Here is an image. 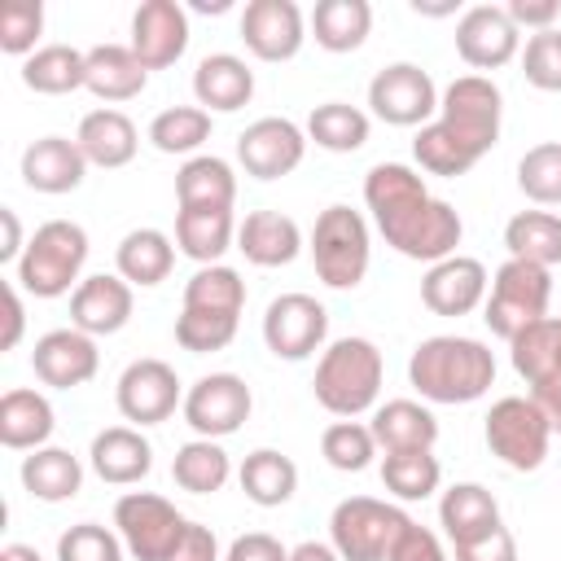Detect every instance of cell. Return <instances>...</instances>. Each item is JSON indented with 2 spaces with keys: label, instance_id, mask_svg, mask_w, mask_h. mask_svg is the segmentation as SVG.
Wrapping results in <instances>:
<instances>
[{
  "label": "cell",
  "instance_id": "48",
  "mask_svg": "<svg viewBox=\"0 0 561 561\" xmlns=\"http://www.w3.org/2000/svg\"><path fill=\"white\" fill-rule=\"evenodd\" d=\"M44 35V4L39 0H4L0 4V53L31 57Z\"/></svg>",
  "mask_w": 561,
  "mask_h": 561
},
{
  "label": "cell",
  "instance_id": "35",
  "mask_svg": "<svg viewBox=\"0 0 561 561\" xmlns=\"http://www.w3.org/2000/svg\"><path fill=\"white\" fill-rule=\"evenodd\" d=\"M368 31H373L368 0H316L311 9V35L324 53H355L364 48Z\"/></svg>",
  "mask_w": 561,
  "mask_h": 561
},
{
  "label": "cell",
  "instance_id": "44",
  "mask_svg": "<svg viewBox=\"0 0 561 561\" xmlns=\"http://www.w3.org/2000/svg\"><path fill=\"white\" fill-rule=\"evenodd\" d=\"M210 140V114L202 105H167L149 123V145L158 153H193Z\"/></svg>",
  "mask_w": 561,
  "mask_h": 561
},
{
  "label": "cell",
  "instance_id": "41",
  "mask_svg": "<svg viewBox=\"0 0 561 561\" xmlns=\"http://www.w3.org/2000/svg\"><path fill=\"white\" fill-rule=\"evenodd\" d=\"M508 359H513V373L526 386H539V381L557 377V364H561V329H557V316L526 324L508 342Z\"/></svg>",
  "mask_w": 561,
  "mask_h": 561
},
{
  "label": "cell",
  "instance_id": "33",
  "mask_svg": "<svg viewBox=\"0 0 561 561\" xmlns=\"http://www.w3.org/2000/svg\"><path fill=\"white\" fill-rule=\"evenodd\" d=\"M22 486L44 500V504H61V500H75L79 486H83V465L75 451L66 447H35L31 456H22V469H18Z\"/></svg>",
  "mask_w": 561,
  "mask_h": 561
},
{
  "label": "cell",
  "instance_id": "46",
  "mask_svg": "<svg viewBox=\"0 0 561 561\" xmlns=\"http://www.w3.org/2000/svg\"><path fill=\"white\" fill-rule=\"evenodd\" d=\"M377 451H381V447H377L373 430L359 425V421H333V425L320 434V456H324L333 469H342V473H364Z\"/></svg>",
  "mask_w": 561,
  "mask_h": 561
},
{
  "label": "cell",
  "instance_id": "19",
  "mask_svg": "<svg viewBox=\"0 0 561 561\" xmlns=\"http://www.w3.org/2000/svg\"><path fill=\"white\" fill-rule=\"evenodd\" d=\"M31 368L44 386L53 390H75L83 381L96 377L101 368V351H96V337H88L83 329H48L44 337H35V351H31Z\"/></svg>",
  "mask_w": 561,
  "mask_h": 561
},
{
  "label": "cell",
  "instance_id": "61",
  "mask_svg": "<svg viewBox=\"0 0 561 561\" xmlns=\"http://www.w3.org/2000/svg\"><path fill=\"white\" fill-rule=\"evenodd\" d=\"M193 9H197V13H224V9H228V0H215V4H210V0H197Z\"/></svg>",
  "mask_w": 561,
  "mask_h": 561
},
{
  "label": "cell",
  "instance_id": "36",
  "mask_svg": "<svg viewBox=\"0 0 561 561\" xmlns=\"http://www.w3.org/2000/svg\"><path fill=\"white\" fill-rule=\"evenodd\" d=\"M22 83L39 96H66L88 83V53L70 44H44L22 61Z\"/></svg>",
  "mask_w": 561,
  "mask_h": 561
},
{
  "label": "cell",
  "instance_id": "51",
  "mask_svg": "<svg viewBox=\"0 0 561 561\" xmlns=\"http://www.w3.org/2000/svg\"><path fill=\"white\" fill-rule=\"evenodd\" d=\"M451 561H517V539L500 522L495 530H486V535H478L469 543H456L451 548Z\"/></svg>",
  "mask_w": 561,
  "mask_h": 561
},
{
  "label": "cell",
  "instance_id": "32",
  "mask_svg": "<svg viewBox=\"0 0 561 561\" xmlns=\"http://www.w3.org/2000/svg\"><path fill=\"white\" fill-rule=\"evenodd\" d=\"M114 267H118V276L136 289H153V285H162L167 276H171V267H175V245H171V237L162 232V228H131L123 241H118V250H114Z\"/></svg>",
  "mask_w": 561,
  "mask_h": 561
},
{
  "label": "cell",
  "instance_id": "45",
  "mask_svg": "<svg viewBox=\"0 0 561 561\" xmlns=\"http://www.w3.org/2000/svg\"><path fill=\"white\" fill-rule=\"evenodd\" d=\"M517 188L535 206H561V140L530 145L517 162Z\"/></svg>",
  "mask_w": 561,
  "mask_h": 561
},
{
  "label": "cell",
  "instance_id": "18",
  "mask_svg": "<svg viewBox=\"0 0 561 561\" xmlns=\"http://www.w3.org/2000/svg\"><path fill=\"white\" fill-rule=\"evenodd\" d=\"M241 39L259 61H294L307 39V18L294 0H250L241 9Z\"/></svg>",
  "mask_w": 561,
  "mask_h": 561
},
{
  "label": "cell",
  "instance_id": "10",
  "mask_svg": "<svg viewBox=\"0 0 561 561\" xmlns=\"http://www.w3.org/2000/svg\"><path fill=\"white\" fill-rule=\"evenodd\" d=\"M114 530L136 561H171L188 530V517L153 491H127L114 504Z\"/></svg>",
  "mask_w": 561,
  "mask_h": 561
},
{
  "label": "cell",
  "instance_id": "55",
  "mask_svg": "<svg viewBox=\"0 0 561 561\" xmlns=\"http://www.w3.org/2000/svg\"><path fill=\"white\" fill-rule=\"evenodd\" d=\"M171 561H224L215 530L202 526V522H188V530H184V539H180V548H175Z\"/></svg>",
  "mask_w": 561,
  "mask_h": 561
},
{
  "label": "cell",
  "instance_id": "14",
  "mask_svg": "<svg viewBox=\"0 0 561 561\" xmlns=\"http://www.w3.org/2000/svg\"><path fill=\"white\" fill-rule=\"evenodd\" d=\"M329 337V311L311 294H280L263 311V342L276 359H307L324 346Z\"/></svg>",
  "mask_w": 561,
  "mask_h": 561
},
{
  "label": "cell",
  "instance_id": "16",
  "mask_svg": "<svg viewBox=\"0 0 561 561\" xmlns=\"http://www.w3.org/2000/svg\"><path fill=\"white\" fill-rule=\"evenodd\" d=\"M456 53L473 70H500L522 57V31L504 13V4H473L456 22Z\"/></svg>",
  "mask_w": 561,
  "mask_h": 561
},
{
  "label": "cell",
  "instance_id": "38",
  "mask_svg": "<svg viewBox=\"0 0 561 561\" xmlns=\"http://www.w3.org/2000/svg\"><path fill=\"white\" fill-rule=\"evenodd\" d=\"M171 478H175V486L188 491V495H215V491L228 486L232 460H228V451L219 447V438H188V443L175 451V460H171Z\"/></svg>",
  "mask_w": 561,
  "mask_h": 561
},
{
  "label": "cell",
  "instance_id": "60",
  "mask_svg": "<svg viewBox=\"0 0 561 561\" xmlns=\"http://www.w3.org/2000/svg\"><path fill=\"white\" fill-rule=\"evenodd\" d=\"M0 561H44L31 543H4V552H0Z\"/></svg>",
  "mask_w": 561,
  "mask_h": 561
},
{
  "label": "cell",
  "instance_id": "49",
  "mask_svg": "<svg viewBox=\"0 0 561 561\" xmlns=\"http://www.w3.org/2000/svg\"><path fill=\"white\" fill-rule=\"evenodd\" d=\"M123 539L118 530L101 526V522H79L70 530H61L57 539V561H123Z\"/></svg>",
  "mask_w": 561,
  "mask_h": 561
},
{
  "label": "cell",
  "instance_id": "52",
  "mask_svg": "<svg viewBox=\"0 0 561 561\" xmlns=\"http://www.w3.org/2000/svg\"><path fill=\"white\" fill-rule=\"evenodd\" d=\"M224 561H289V548H285L276 535L250 530V535H237V539L228 543Z\"/></svg>",
  "mask_w": 561,
  "mask_h": 561
},
{
  "label": "cell",
  "instance_id": "15",
  "mask_svg": "<svg viewBox=\"0 0 561 561\" xmlns=\"http://www.w3.org/2000/svg\"><path fill=\"white\" fill-rule=\"evenodd\" d=\"M302 153H307V131L294 118H280V114L254 118L237 136V162L254 180H285L289 171H298Z\"/></svg>",
  "mask_w": 561,
  "mask_h": 561
},
{
  "label": "cell",
  "instance_id": "21",
  "mask_svg": "<svg viewBox=\"0 0 561 561\" xmlns=\"http://www.w3.org/2000/svg\"><path fill=\"white\" fill-rule=\"evenodd\" d=\"M131 307H136L131 285L118 272L114 276L96 272V276H83L79 289L70 294V324L83 329L88 337H110V333L127 329Z\"/></svg>",
  "mask_w": 561,
  "mask_h": 561
},
{
  "label": "cell",
  "instance_id": "28",
  "mask_svg": "<svg viewBox=\"0 0 561 561\" xmlns=\"http://www.w3.org/2000/svg\"><path fill=\"white\" fill-rule=\"evenodd\" d=\"M53 403L31 390V386H13L0 394V443L9 451H35V447H48L53 438Z\"/></svg>",
  "mask_w": 561,
  "mask_h": 561
},
{
  "label": "cell",
  "instance_id": "1",
  "mask_svg": "<svg viewBox=\"0 0 561 561\" xmlns=\"http://www.w3.org/2000/svg\"><path fill=\"white\" fill-rule=\"evenodd\" d=\"M364 206L377 224V232L386 237V245H394L403 259L416 263H443L456 254L465 224L460 210L443 197H434L425 188V175L412 171L408 162H377L364 175Z\"/></svg>",
  "mask_w": 561,
  "mask_h": 561
},
{
  "label": "cell",
  "instance_id": "17",
  "mask_svg": "<svg viewBox=\"0 0 561 561\" xmlns=\"http://www.w3.org/2000/svg\"><path fill=\"white\" fill-rule=\"evenodd\" d=\"M188 9L180 0H145L131 13V39L127 48L140 57L145 70H167L188 48Z\"/></svg>",
  "mask_w": 561,
  "mask_h": 561
},
{
  "label": "cell",
  "instance_id": "58",
  "mask_svg": "<svg viewBox=\"0 0 561 561\" xmlns=\"http://www.w3.org/2000/svg\"><path fill=\"white\" fill-rule=\"evenodd\" d=\"M0 228H4V245H0V263H13L22 259L26 241H22V224H18V210L13 206H0Z\"/></svg>",
  "mask_w": 561,
  "mask_h": 561
},
{
  "label": "cell",
  "instance_id": "7",
  "mask_svg": "<svg viewBox=\"0 0 561 561\" xmlns=\"http://www.w3.org/2000/svg\"><path fill=\"white\" fill-rule=\"evenodd\" d=\"M412 517L399 504L373 495H346L329 513V543L342 561H390L394 543L408 535Z\"/></svg>",
  "mask_w": 561,
  "mask_h": 561
},
{
  "label": "cell",
  "instance_id": "56",
  "mask_svg": "<svg viewBox=\"0 0 561 561\" xmlns=\"http://www.w3.org/2000/svg\"><path fill=\"white\" fill-rule=\"evenodd\" d=\"M22 329H26L22 289H18V280H4V337H0V351H13L22 342Z\"/></svg>",
  "mask_w": 561,
  "mask_h": 561
},
{
  "label": "cell",
  "instance_id": "2",
  "mask_svg": "<svg viewBox=\"0 0 561 561\" xmlns=\"http://www.w3.org/2000/svg\"><path fill=\"white\" fill-rule=\"evenodd\" d=\"M408 381L430 403H473L495 386V355L478 337L434 333L412 351Z\"/></svg>",
  "mask_w": 561,
  "mask_h": 561
},
{
  "label": "cell",
  "instance_id": "23",
  "mask_svg": "<svg viewBox=\"0 0 561 561\" xmlns=\"http://www.w3.org/2000/svg\"><path fill=\"white\" fill-rule=\"evenodd\" d=\"M88 465L110 486H136L153 469V447L136 425H110V430H101L92 438Z\"/></svg>",
  "mask_w": 561,
  "mask_h": 561
},
{
  "label": "cell",
  "instance_id": "4",
  "mask_svg": "<svg viewBox=\"0 0 561 561\" xmlns=\"http://www.w3.org/2000/svg\"><path fill=\"white\" fill-rule=\"evenodd\" d=\"M83 263H88V232L75 219H48L31 232L13 280L18 289L35 294V298H61L75 294L83 280Z\"/></svg>",
  "mask_w": 561,
  "mask_h": 561
},
{
  "label": "cell",
  "instance_id": "53",
  "mask_svg": "<svg viewBox=\"0 0 561 561\" xmlns=\"http://www.w3.org/2000/svg\"><path fill=\"white\" fill-rule=\"evenodd\" d=\"M390 561H451V552L443 548V539L434 535V530H425V526H408V535L394 543V552H390Z\"/></svg>",
  "mask_w": 561,
  "mask_h": 561
},
{
  "label": "cell",
  "instance_id": "27",
  "mask_svg": "<svg viewBox=\"0 0 561 561\" xmlns=\"http://www.w3.org/2000/svg\"><path fill=\"white\" fill-rule=\"evenodd\" d=\"M368 430L381 451H434L438 443V416L416 399H386L373 408Z\"/></svg>",
  "mask_w": 561,
  "mask_h": 561
},
{
  "label": "cell",
  "instance_id": "39",
  "mask_svg": "<svg viewBox=\"0 0 561 561\" xmlns=\"http://www.w3.org/2000/svg\"><path fill=\"white\" fill-rule=\"evenodd\" d=\"M504 245H508V259L557 267L561 263V215H552V210H517L504 224Z\"/></svg>",
  "mask_w": 561,
  "mask_h": 561
},
{
  "label": "cell",
  "instance_id": "42",
  "mask_svg": "<svg viewBox=\"0 0 561 561\" xmlns=\"http://www.w3.org/2000/svg\"><path fill=\"white\" fill-rule=\"evenodd\" d=\"M184 307L188 311H215V316H241L245 307V280L228 263L197 267L184 285Z\"/></svg>",
  "mask_w": 561,
  "mask_h": 561
},
{
  "label": "cell",
  "instance_id": "20",
  "mask_svg": "<svg viewBox=\"0 0 561 561\" xmlns=\"http://www.w3.org/2000/svg\"><path fill=\"white\" fill-rule=\"evenodd\" d=\"M486 289H491V276L482 259H469V254L430 263V272L421 276V302L434 316H469L486 302Z\"/></svg>",
  "mask_w": 561,
  "mask_h": 561
},
{
  "label": "cell",
  "instance_id": "54",
  "mask_svg": "<svg viewBox=\"0 0 561 561\" xmlns=\"http://www.w3.org/2000/svg\"><path fill=\"white\" fill-rule=\"evenodd\" d=\"M504 13L513 18V26L522 31H552L557 26V18H561V0H508L504 4Z\"/></svg>",
  "mask_w": 561,
  "mask_h": 561
},
{
  "label": "cell",
  "instance_id": "50",
  "mask_svg": "<svg viewBox=\"0 0 561 561\" xmlns=\"http://www.w3.org/2000/svg\"><path fill=\"white\" fill-rule=\"evenodd\" d=\"M522 75L539 92H561V31H539L522 48Z\"/></svg>",
  "mask_w": 561,
  "mask_h": 561
},
{
  "label": "cell",
  "instance_id": "62",
  "mask_svg": "<svg viewBox=\"0 0 561 561\" xmlns=\"http://www.w3.org/2000/svg\"><path fill=\"white\" fill-rule=\"evenodd\" d=\"M557 329H561V316H557ZM557 377H561V364H557Z\"/></svg>",
  "mask_w": 561,
  "mask_h": 561
},
{
  "label": "cell",
  "instance_id": "29",
  "mask_svg": "<svg viewBox=\"0 0 561 561\" xmlns=\"http://www.w3.org/2000/svg\"><path fill=\"white\" fill-rule=\"evenodd\" d=\"M232 241H237L232 210H224V206H180L175 210V245L193 263H202V267L219 263L232 250Z\"/></svg>",
  "mask_w": 561,
  "mask_h": 561
},
{
  "label": "cell",
  "instance_id": "30",
  "mask_svg": "<svg viewBox=\"0 0 561 561\" xmlns=\"http://www.w3.org/2000/svg\"><path fill=\"white\" fill-rule=\"evenodd\" d=\"M438 526H443L451 548L469 543V539L500 526V504L482 482H451L438 500Z\"/></svg>",
  "mask_w": 561,
  "mask_h": 561
},
{
  "label": "cell",
  "instance_id": "5",
  "mask_svg": "<svg viewBox=\"0 0 561 561\" xmlns=\"http://www.w3.org/2000/svg\"><path fill=\"white\" fill-rule=\"evenodd\" d=\"M500 114H504L500 88L486 75H460V79H451L443 88L434 127L447 140H456L465 149V158L478 167L500 140Z\"/></svg>",
  "mask_w": 561,
  "mask_h": 561
},
{
  "label": "cell",
  "instance_id": "6",
  "mask_svg": "<svg viewBox=\"0 0 561 561\" xmlns=\"http://www.w3.org/2000/svg\"><path fill=\"white\" fill-rule=\"evenodd\" d=\"M311 263H316V276L329 285V289H355L364 276H368V263H373V237H368V219L342 202L324 206L316 215V228H311Z\"/></svg>",
  "mask_w": 561,
  "mask_h": 561
},
{
  "label": "cell",
  "instance_id": "25",
  "mask_svg": "<svg viewBox=\"0 0 561 561\" xmlns=\"http://www.w3.org/2000/svg\"><path fill=\"white\" fill-rule=\"evenodd\" d=\"M75 140H79L88 167H105V171L127 167V162L136 158V149H140L136 123H131L123 110H114V105H101V110L83 114Z\"/></svg>",
  "mask_w": 561,
  "mask_h": 561
},
{
  "label": "cell",
  "instance_id": "8",
  "mask_svg": "<svg viewBox=\"0 0 561 561\" xmlns=\"http://www.w3.org/2000/svg\"><path fill=\"white\" fill-rule=\"evenodd\" d=\"M548 302H552V267H539L526 259H504L491 276L482 320L495 337L513 342L526 324L548 320Z\"/></svg>",
  "mask_w": 561,
  "mask_h": 561
},
{
  "label": "cell",
  "instance_id": "37",
  "mask_svg": "<svg viewBox=\"0 0 561 561\" xmlns=\"http://www.w3.org/2000/svg\"><path fill=\"white\" fill-rule=\"evenodd\" d=\"M175 202L180 206H224L232 210L237 202V175L232 162L215 153H197L175 171Z\"/></svg>",
  "mask_w": 561,
  "mask_h": 561
},
{
  "label": "cell",
  "instance_id": "12",
  "mask_svg": "<svg viewBox=\"0 0 561 561\" xmlns=\"http://www.w3.org/2000/svg\"><path fill=\"white\" fill-rule=\"evenodd\" d=\"M114 403H118L123 421H131L136 430L162 425L175 416V408H184V386L167 359H131L118 373Z\"/></svg>",
  "mask_w": 561,
  "mask_h": 561
},
{
  "label": "cell",
  "instance_id": "3",
  "mask_svg": "<svg viewBox=\"0 0 561 561\" xmlns=\"http://www.w3.org/2000/svg\"><path fill=\"white\" fill-rule=\"evenodd\" d=\"M381 377H386V359H381L377 342L351 333V337H337L320 351L311 390H316V403L324 412H333L342 421H355L368 408H377Z\"/></svg>",
  "mask_w": 561,
  "mask_h": 561
},
{
  "label": "cell",
  "instance_id": "40",
  "mask_svg": "<svg viewBox=\"0 0 561 561\" xmlns=\"http://www.w3.org/2000/svg\"><path fill=\"white\" fill-rule=\"evenodd\" d=\"M307 140H316L320 149L329 153H355L368 145V131H373V118L359 110V105H346V101H324L307 114Z\"/></svg>",
  "mask_w": 561,
  "mask_h": 561
},
{
  "label": "cell",
  "instance_id": "26",
  "mask_svg": "<svg viewBox=\"0 0 561 561\" xmlns=\"http://www.w3.org/2000/svg\"><path fill=\"white\" fill-rule=\"evenodd\" d=\"M237 250L254 267H285L302 250V228L280 210H250L237 224Z\"/></svg>",
  "mask_w": 561,
  "mask_h": 561
},
{
  "label": "cell",
  "instance_id": "47",
  "mask_svg": "<svg viewBox=\"0 0 561 561\" xmlns=\"http://www.w3.org/2000/svg\"><path fill=\"white\" fill-rule=\"evenodd\" d=\"M237 324H241V316H215V311H188V307H180V316H175V342L188 355H210V351H224L237 337Z\"/></svg>",
  "mask_w": 561,
  "mask_h": 561
},
{
  "label": "cell",
  "instance_id": "22",
  "mask_svg": "<svg viewBox=\"0 0 561 561\" xmlns=\"http://www.w3.org/2000/svg\"><path fill=\"white\" fill-rule=\"evenodd\" d=\"M88 175V158L70 136H39L22 149V184L48 197L75 193Z\"/></svg>",
  "mask_w": 561,
  "mask_h": 561
},
{
  "label": "cell",
  "instance_id": "13",
  "mask_svg": "<svg viewBox=\"0 0 561 561\" xmlns=\"http://www.w3.org/2000/svg\"><path fill=\"white\" fill-rule=\"evenodd\" d=\"M254 394L237 373H206L184 390V421L197 438H228L250 421Z\"/></svg>",
  "mask_w": 561,
  "mask_h": 561
},
{
  "label": "cell",
  "instance_id": "34",
  "mask_svg": "<svg viewBox=\"0 0 561 561\" xmlns=\"http://www.w3.org/2000/svg\"><path fill=\"white\" fill-rule=\"evenodd\" d=\"M237 482H241V491H245L250 504H259V508H280V504H289L294 491H298V465H294L285 451H276V447H259V451H250V456L241 460Z\"/></svg>",
  "mask_w": 561,
  "mask_h": 561
},
{
  "label": "cell",
  "instance_id": "43",
  "mask_svg": "<svg viewBox=\"0 0 561 561\" xmlns=\"http://www.w3.org/2000/svg\"><path fill=\"white\" fill-rule=\"evenodd\" d=\"M381 482L394 500H430L443 482V465L434 451H386L381 456Z\"/></svg>",
  "mask_w": 561,
  "mask_h": 561
},
{
  "label": "cell",
  "instance_id": "11",
  "mask_svg": "<svg viewBox=\"0 0 561 561\" xmlns=\"http://www.w3.org/2000/svg\"><path fill=\"white\" fill-rule=\"evenodd\" d=\"M438 96L443 92L434 88L430 70H421L416 61H390L368 83V110H373V118H381L390 127L434 123L438 118Z\"/></svg>",
  "mask_w": 561,
  "mask_h": 561
},
{
  "label": "cell",
  "instance_id": "59",
  "mask_svg": "<svg viewBox=\"0 0 561 561\" xmlns=\"http://www.w3.org/2000/svg\"><path fill=\"white\" fill-rule=\"evenodd\" d=\"M289 561H342L333 543H320V539H307L298 548H289Z\"/></svg>",
  "mask_w": 561,
  "mask_h": 561
},
{
  "label": "cell",
  "instance_id": "24",
  "mask_svg": "<svg viewBox=\"0 0 561 561\" xmlns=\"http://www.w3.org/2000/svg\"><path fill=\"white\" fill-rule=\"evenodd\" d=\"M193 96L206 114H237L254 96V70L237 53H206L193 70Z\"/></svg>",
  "mask_w": 561,
  "mask_h": 561
},
{
  "label": "cell",
  "instance_id": "31",
  "mask_svg": "<svg viewBox=\"0 0 561 561\" xmlns=\"http://www.w3.org/2000/svg\"><path fill=\"white\" fill-rule=\"evenodd\" d=\"M149 83V70L140 66V57L127 48V44H96L88 48V92L96 101H136Z\"/></svg>",
  "mask_w": 561,
  "mask_h": 561
},
{
  "label": "cell",
  "instance_id": "57",
  "mask_svg": "<svg viewBox=\"0 0 561 561\" xmlns=\"http://www.w3.org/2000/svg\"><path fill=\"white\" fill-rule=\"evenodd\" d=\"M530 399L539 403V412L548 416L552 434H561V377H548L539 386H530Z\"/></svg>",
  "mask_w": 561,
  "mask_h": 561
},
{
  "label": "cell",
  "instance_id": "9",
  "mask_svg": "<svg viewBox=\"0 0 561 561\" xmlns=\"http://www.w3.org/2000/svg\"><path fill=\"white\" fill-rule=\"evenodd\" d=\"M486 447L500 465H508L513 473H535L548 460V443H552V425L539 412V403L530 394H504L491 403L486 412Z\"/></svg>",
  "mask_w": 561,
  "mask_h": 561
}]
</instances>
